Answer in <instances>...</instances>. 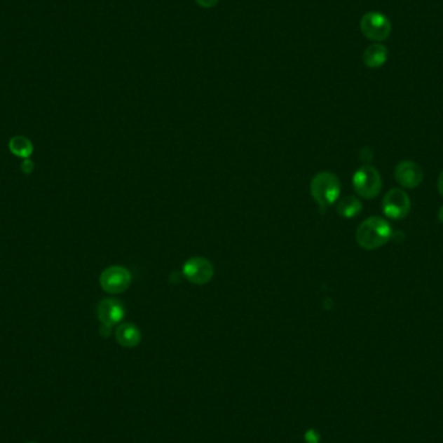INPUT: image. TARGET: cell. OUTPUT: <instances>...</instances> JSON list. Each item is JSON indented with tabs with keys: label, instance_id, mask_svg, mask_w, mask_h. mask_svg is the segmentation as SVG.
<instances>
[{
	"label": "cell",
	"instance_id": "cell-11",
	"mask_svg": "<svg viewBox=\"0 0 443 443\" xmlns=\"http://www.w3.org/2000/svg\"><path fill=\"white\" fill-rule=\"evenodd\" d=\"M116 339L123 348H135L140 343L142 333L135 324H121L116 329Z\"/></svg>",
	"mask_w": 443,
	"mask_h": 443
},
{
	"label": "cell",
	"instance_id": "cell-17",
	"mask_svg": "<svg viewBox=\"0 0 443 443\" xmlns=\"http://www.w3.org/2000/svg\"><path fill=\"white\" fill-rule=\"evenodd\" d=\"M438 221L443 223V206L439 209V212H438Z\"/></svg>",
	"mask_w": 443,
	"mask_h": 443
},
{
	"label": "cell",
	"instance_id": "cell-1",
	"mask_svg": "<svg viewBox=\"0 0 443 443\" xmlns=\"http://www.w3.org/2000/svg\"><path fill=\"white\" fill-rule=\"evenodd\" d=\"M392 236V227L388 222L380 217H371L359 226L355 239L359 247L366 250H375L385 245Z\"/></svg>",
	"mask_w": 443,
	"mask_h": 443
},
{
	"label": "cell",
	"instance_id": "cell-12",
	"mask_svg": "<svg viewBox=\"0 0 443 443\" xmlns=\"http://www.w3.org/2000/svg\"><path fill=\"white\" fill-rule=\"evenodd\" d=\"M363 209V205L358 197L346 196L339 201L337 204V213L342 218H354L357 217Z\"/></svg>",
	"mask_w": 443,
	"mask_h": 443
},
{
	"label": "cell",
	"instance_id": "cell-15",
	"mask_svg": "<svg viewBox=\"0 0 443 443\" xmlns=\"http://www.w3.org/2000/svg\"><path fill=\"white\" fill-rule=\"evenodd\" d=\"M195 1L201 8L205 9L213 8L219 3V0H195Z\"/></svg>",
	"mask_w": 443,
	"mask_h": 443
},
{
	"label": "cell",
	"instance_id": "cell-6",
	"mask_svg": "<svg viewBox=\"0 0 443 443\" xmlns=\"http://www.w3.org/2000/svg\"><path fill=\"white\" fill-rule=\"evenodd\" d=\"M131 284V273L122 266H111L100 275V287L107 293L118 294L128 289Z\"/></svg>",
	"mask_w": 443,
	"mask_h": 443
},
{
	"label": "cell",
	"instance_id": "cell-8",
	"mask_svg": "<svg viewBox=\"0 0 443 443\" xmlns=\"http://www.w3.org/2000/svg\"><path fill=\"white\" fill-rule=\"evenodd\" d=\"M394 178L398 182V184H401L402 187L414 189L423 183L424 171L416 162L406 160V161L400 162L395 166Z\"/></svg>",
	"mask_w": 443,
	"mask_h": 443
},
{
	"label": "cell",
	"instance_id": "cell-13",
	"mask_svg": "<svg viewBox=\"0 0 443 443\" xmlns=\"http://www.w3.org/2000/svg\"><path fill=\"white\" fill-rule=\"evenodd\" d=\"M8 145L9 151L21 158H29L34 151L33 143L27 137H21V135L12 137Z\"/></svg>",
	"mask_w": 443,
	"mask_h": 443
},
{
	"label": "cell",
	"instance_id": "cell-5",
	"mask_svg": "<svg viewBox=\"0 0 443 443\" xmlns=\"http://www.w3.org/2000/svg\"><path fill=\"white\" fill-rule=\"evenodd\" d=\"M383 214L390 218L400 221L409 215L411 210L409 196L400 188H393L386 192L383 200Z\"/></svg>",
	"mask_w": 443,
	"mask_h": 443
},
{
	"label": "cell",
	"instance_id": "cell-14",
	"mask_svg": "<svg viewBox=\"0 0 443 443\" xmlns=\"http://www.w3.org/2000/svg\"><path fill=\"white\" fill-rule=\"evenodd\" d=\"M21 170L24 171L25 174H32L34 170V162L32 161L30 158H24V161L21 163Z\"/></svg>",
	"mask_w": 443,
	"mask_h": 443
},
{
	"label": "cell",
	"instance_id": "cell-2",
	"mask_svg": "<svg viewBox=\"0 0 443 443\" xmlns=\"http://www.w3.org/2000/svg\"><path fill=\"white\" fill-rule=\"evenodd\" d=\"M341 193V184L332 172H319L311 182V195L322 209L334 204Z\"/></svg>",
	"mask_w": 443,
	"mask_h": 443
},
{
	"label": "cell",
	"instance_id": "cell-4",
	"mask_svg": "<svg viewBox=\"0 0 443 443\" xmlns=\"http://www.w3.org/2000/svg\"><path fill=\"white\" fill-rule=\"evenodd\" d=\"M359 26L362 34L376 43L386 41L392 34L390 20L380 12H368L360 18Z\"/></svg>",
	"mask_w": 443,
	"mask_h": 443
},
{
	"label": "cell",
	"instance_id": "cell-18",
	"mask_svg": "<svg viewBox=\"0 0 443 443\" xmlns=\"http://www.w3.org/2000/svg\"><path fill=\"white\" fill-rule=\"evenodd\" d=\"M29 443H35V442H29Z\"/></svg>",
	"mask_w": 443,
	"mask_h": 443
},
{
	"label": "cell",
	"instance_id": "cell-9",
	"mask_svg": "<svg viewBox=\"0 0 443 443\" xmlns=\"http://www.w3.org/2000/svg\"><path fill=\"white\" fill-rule=\"evenodd\" d=\"M125 316V307L118 299H105L97 306V318L102 325L111 328L120 323Z\"/></svg>",
	"mask_w": 443,
	"mask_h": 443
},
{
	"label": "cell",
	"instance_id": "cell-3",
	"mask_svg": "<svg viewBox=\"0 0 443 443\" xmlns=\"http://www.w3.org/2000/svg\"><path fill=\"white\" fill-rule=\"evenodd\" d=\"M353 186L359 196L371 200L380 195L383 188V179L380 172L374 166H362L353 177Z\"/></svg>",
	"mask_w": 443,
	"mask_h": 443
},
{
	"label": "cell",
	"instance_id": "cell-16",
	"mask_svg": "<svg viewBox=\"0 0 443 443\" xmlns=\"http://www.w3.org/2000/svg\"><path fill=\"white\" fill-rule=\"evenodd\" d=\"M437 187H438V192L441 193V196L443 197V170L439 177H438V182H437Z\"/></svg>",
	"mask_w": 443,
	"mask_h": 443
},
{
	"label": "cell",
	"instance_id": "cell-7",
	"mask_svg": "<svg viewBox=\"0 0 443 443\" xmlns=\"http://www.w3.org/2000/svg\"><path fill=\"white\" fill-rule=\"evenodd\" d=\"M183 273L188 282L196 285H204L210 282L214 275L213 264L203 257H195L188 259L183 266Z\"/></svg>",
	"mask_w": 443,
	"mask_h": 443
},
{
	"label": "cell",
	"instance_id": "cell-10",
	"mask_svg": "<svg viewBox=\"0 0 443 443\" xmlns=\"http://www.w3.org/2000/svg\"><path fill=\"white\" fill-rule=\"evenodd\" d=\"M388 57L389 51L383 43H372L363 52V62L366 67L371 69L381 68L388 61Z\"/></svg>",
	"mask_w": 443,
	"mask_h": 443
}]
</instances>
